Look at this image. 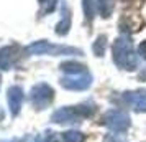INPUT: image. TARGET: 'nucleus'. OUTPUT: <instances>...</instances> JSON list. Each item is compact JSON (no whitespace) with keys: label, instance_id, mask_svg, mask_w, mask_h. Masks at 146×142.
<instances>
[{"label":"nucleus","instance_id":"nucleus-1","mask_svg":"<svg viewBox=\"0 0 146 142\" xmlns=\"http://www.w3.org/2000/svg\"><path fill=\"white\" fill-rule=\"evenodd\" d=\"M113 63L117 65L121 69H126V71H133L138 68V56L133 50L131 41L121 36V38H117L115 43H113Z\"/></svg>","mask_w":146,"mask_h":142},{"label":"nucleus","instance_id":"nucleus-2","mask_svg":"<svg viewBox=\"0 0 146 142\" xmlns=\"http://www.w3.org/2000/svg\"><path fill=\"white\" fill-rule=\"evenodd\" d=\"M95 106L90 102L86 104H79V106H67V108H61L54 111L51 116V122L54 124H71V122H79L82 119L92 117L95 112Z\"/></svg>","mask_w":146,"mask_h":142},{"label":"nucleus","instance_id":"nucleus-3","mask_svg":"<svg viewBox=\"0 0 146 142\" xmlns=\"http://www.w3.org/2000/svg\"><path fill=\"white\" fill-rule=\"evenodd\" d=\"M28 55H54V56H59V55H82L80 50L72 46H61V45H51L48 41L41 40V41H35L30 46L27 48Z\"/></svg>","mask_w":146,"mask_h":142},{"label":"nucleus","instance_id":"nucleus-4","mask_svg":"<svg viewBox=\"0 0 146 142\" xmlns=\"http://www.w3.org/2000/svg\"><path fill=\"white\" fill-rule=\"evenodd\" d=\"M102 124L107 126L115 134H121L130 127V116L121 109H110L104 114Z\"/></svg>","mask_w":146,"mask_h":142},{"label":"nucleus","instance_id":"nucleus-5","mask_svg":"<svg viewBox=\"0 0 146 142\" xmlns=\"http://www.w3.org/2000/svg\"><path fill=\"white\" fill-rule=\"evenodd\" d=\"M54 99V91L53 88L46 83H38L35 84L30 91V101L36 109H46Z\"/></svg>","mask_w":146,"mask_h":142},{"label":"nucleus","instance_id":"nucleus-6","mask_svg":"<svg viewBox=\"0 0 146 142\" xmlns=\"http://www.w3.org/2000/svg\"><path fill=\"white\" fill-rule=\"evenodd\" d=\"M92 84V76L86 75H74V76H66L61 79V86L69 91H86Z\"/></svg>","mask_w":146,"mask_h":142},{"label":"nucleus","instance_id":"nucleus-7","mask_svg":"<svg viewBox=\"0 0 146 142\" xmlns=\"http://www.w3.org/2000/svg\"><path fill=\"white\" fill-rule=\"evenodd\" d=\"M123 99L136 112H146V89H136L123 93Z\"/></svg>","mask_w":146,"mask_h":142},{"label":"nucleus","instance_id":"nucleus-8","mask_svg":"<svg viewBox=\"0 0 146 142\" xmlns=\"http://www.w3.org/2000/svg\"><path fill=\"white\" fill-rule=\"evenodd\" d=\"M20 56V48L17 45L0 48V69H10Z\"/></svg>","mask_w":146,"mask_h":142},{"label":"nucleus","instance_id":"nucleus-9","mask_svg":"<svg viewBox=\"0 0 146 142\" xmlns=\"http://www.w3.org/2000/svg\"><path fill=\"white\" fill-rule=\"evenodd\" d=\"M23 89L20 86H12L8 89V106H10V112L12 116H17L20 112L21 104H23Z\"/></svg>","mask_w":146,"mask_h":142},{"label":"nucleus","instance_id":"nucleus-10","mask_svg":"<svg viewBox=\"0 0 146 142\" xmlns=\"http://www.w3.org/2000/svg\"><path fill=\"white\" fill-rule=\"evenodd\" d=\"M61 69L66 73L67 76H74V75H86L89 73L87 71V68L84 65H80V63H76V61H64L62 65H61Z\"/></svg>","mask_w":146,"mask_h":142},{"label":"nucleus","instance_id":"nucleus-11","mask_svg":"<svg viewBox=\"0 0 146 142\" xmlns=\"http://www.w3.org/2000/svg\"><path fill=\"white\" fill-rule=\"evenodd\" d=\"M69 27H71V13H69V8L62 7V18H61V22L56 25V33L59 35V36L67 35Z\"/></svg>","mask_w":146,"mask_h":142},{"label":"nucleus","instance_id":"nucleus-12","mask_svg":"<svg viewBox=\"0 0 146 142\" xmlns=\"http://www.w3.org/2000/svg\"><path fill=\"white\" fill-rule=\"evenodd\" d=\"M113 7H115L113 0H97V10L104 18H108L112 15Z\"/></svg>","mask_w":146,"mask_h":142},{"label":"nucleus","instance_id":"nucleus-13","mask_svg":"<svg viewBox=\"0 0 146 142\" xmlns=\"http://www.w3.org/2000/svg\"><path fill=\"white\" fill-rule=\"evenodd\" d=\"M62 142H82L84 141V134L79 131H67L62 134Z\"/></svg>","mask_w":146,"mask_h":142},{"label":"nucleus","instance_id":"nucleus-14","mask_svg":"<svg viewBox=\"0 0 146 142\" xmlns=\"http://www.w3.org/2000/svg\"><path fill=\"white\" fill-rule=\"evenodd\" d=\"M105 46H107V38L104 36V35H100L99 38L95 40L94 46H92L95 56H104V53H105Z\"/></svg>","mask_w":146,"mask_h":142},{"label":"nucleus","instance_id":"nucleus-15","mask_svg":"<svg viewBox=\"0 0 146 142\" xmlns=\"http://www.w3.org/2000/svg\"><path fill=\"white\" fill-rule=\"evenodd\" d=\"M94 0H82V7H84V13H86L87 20H92L94 17Z\"/></svg>","mask_w":146,"mask_h":142},{"label":"nucleus","instance_id":"nucleus-16","mask_svg":"<svg viewBox=\"0 0 146 142\" xmlns=\"http://www.w3.org/2000/svg\"><path fill=\"white\" fill-rule=\"evenodd\" d=\"M35 142H56V135L54 132H46V135H38Z\"/></svg>","mask_w":146,"mask_h":142},{"label":"nucleus","instance_id":"nucleus-17","mask_svg":"<svg viewBox=\"0 0 146 142\" xmlns=\"http://www.w3.org/2000/svg\"><path fill=\"white\" fill-rule=\"evenodd\" d=\"M104 142H126L123 137L120 134H108V135H105V139H104Z\"/></svg>","mask_w":146,"mask_h":142},{"label":"nucleus","instance_id":"nucleus-18","mask_svg":"<svg viewBox=\"0 0 146 142\" xmlns=\"http://www.w3.org/2000/svg\"><path fill=\"white\" fill-rule=\"evenodd\" d=\"M139 55L146 60V41H143V43L139 45Z\"/></svg>","mask_w":146,"mask_h":142},{"label":"nucleus","instance_id":"nucleus-19","mask_svg":"<svg viewBox=\"0 0 146 142\" xmlns=\"http://www.w3.org/2000/svg\"><path fill=\"white\" fill-rule=\"evenodd\" d=\"M2 142H25V139H20V137H13V139H8V141H2Z\"/></svg>","mask_w":146,"mask_h":142},{"label":"nucleus","instance_id":"nucleus-20","mask_svg":"<svg viewBox=\"0 0 146 142\" xmlns=\"http://www.w3.org/2000/svg\"><path fill=\"white\" fill-rule=\"evenodd\" d=\"M3 117H5V112H3V109L0 108V122L3 121Z\"/></svg>","mask_w":146,"mask_h":142}]
</instances>
